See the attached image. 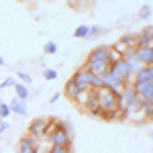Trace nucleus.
Here are the masks:
<instances>
[{
    "label": "nucleus",
    "mask_w": 153,
    "mask_h": 153,
    "mask_svg": "<svg viewBox=\"0 0 153 153\" xmlns=\"http://www.w3.org/2000/svg\"><path fill=\"white\" fill-rule=\"evenodd\" d=\"M108 65H110V45H98L88 53L84 68L96 74V76H100L102 71L108 70Z\"/></svg>",
    "instance_id": "obj_1"
},
{
    "label": "nucleus",
    "mask_w": 153,
    "mask_h": 153,
    "mask_svg": "<svg viewBox=\"0 0 153 153\" xmlns=\"http://www.w3.org/2000/svg\"><path fill=\"white\" fill-rule=\"evenodd\" d=\"M117 100H118V92H112L108 88H100L96 92V102L100 112H108V110H114L117 108Z\"/></svg>",
    "instance_id": "obj_2"
},
{
    "label": "nucleus",
    "mask_w": 153,
    "mask_h": 153,
    "mask_svg": "<svg viewBox=\"0 0 153 153\" xmlns=\"http://www.w3.org/2000/svg\"><path fill=\"white\" fill-rule=\"evenodd\" d=\"M47 141H49V145L51 147H59V149H70L71 147V137L70 135H65L61 129H55L51 131V135L47 137Z\"/></svg>",
    "instance_id": "obj_3"
},
{
    "label": "nucleus",
    "mask_w": 153,
    "mask_h": 153,
    "mask_svg": "<svg viewBox=\"0 0 153 153\" xmlns=\"http://www.w3.org/2000/svg\"><path fill=\"white\" fill-rule=\"evenodd\" d=\"M92 78H94V74H92L90 70H86L84 65H82V68H78L76 74L71 76V80L78 84V86H80V90H84V92H88V90L92 88Z\"/></svg>",
    "instance_id": "obj_4"
},
{
    "label": "nucleus",
    "mask_w": 153,
    "mask_h": 153,
    "mask_svg": "<svg viewBox=\"0 0 153 153\" xmlns=\"http://www.w3.org/2000/svg\"><path fill=\"white\" fill-rule=\"evenodd\" d=\"M108 70L112 71L117 78H120L125 84H133V76L129 74V68H127V61H125V57H120L118 61H112L110 65H108Z\"/></svg>",
    "instance_id": "obj_5"
},
{
    "label": "nucleus",
    "mask_w": 153,
    "mask_h": 153,
    "mask_svg": "<svg viewBox=\"0 0 153 153\" xmlns=\"http://www.w3.org/2000/svg\"><path fill=\"white\" fill-rule=\"evenodd\" d=\"M100 80H102V88H108V90H112V92H120L123 86H125V82H123L120 78H117L110 70L102 71V74H100Z\"/></svg>",
    "instance_id": "obj_6"
},
{
    "label": "nucleus",
    "mask_w": 153,
    "mask_h": 153,
    "mask_svg": "<svg viewBox=\"0 0 153 153\" xmlns=\"http://www.w3.org/2000/svg\"><path fill=\"white\" fill-rule=\"evenodd\" d=\"M37 147H39V139L31 137V135H25L19 141L16 153H37Z\"/></svg>",
    "instance_id": "obj_7"
},
{
    "label": "nucleus",
    "mask_w": 153,
    "mask_h": 153,
    "mask_svg": "<svg viewBox=\"0 0 153 153\" xmlns=\"http://www.w3.org/2000/svg\"><path fill=\"white\" fill-rule=\"evenodd\" d=\"M118 98H120L125 104H131V102H135V100L139 98V94H137V88H135V86H133L131 82H129V84H125V86H123V90L118 92Z\"/></svg>",
    "instance_id": "obj_8"
},
{
    "label": "nucleus",
    "mask_w": 153,
    "mask_h": 153,
    "mask_svg": "<svg viewBox=\"0 0 153 153\" xmlns=\"http://www.w3.org/2000/svg\"><path fill=\"white\" fill-rule=\"evenodd\" d=\"M135 57L139 59V63H141L143 68L151 65V47H147V45H137V47H135Z\"/></svg>",
    "instance_id": "obj_9"
},
{
    "label": "nucleus",
    "mask_w": 153,
    "mask_h": 153,
    "mask_svg": "<svg viewBox=\"0 0 153 153\" xmlns=\"http://www.w3.org/2000/svg\"><path fill=\"white\" fill-rule=\"evenodd\" d=\"M118 45L125 47V49H135L137 45H139V39H137L135 33H127V35H123L120 39H118Z\"/></svg>",
    "instance_id": "obj_10"
},
{
    "label": "nucleus",
    "mask_w": 153,
    "mask_h": 153,
    "mask_svg": "<svg viewBox=\"0 0 153 153\" xmlns=\"http://www.w3.org/2000/svg\"><path fill=\"white\" fill-rule=\"evenodd\" d=\"M80 92H84V90H80V86H78V84L74 82V80H68V84H65V90H63V94L68 96V98H70L71 102H74V100H76V98H78V94H80Z\"/></svg>",
    "instance_id": "obj_11"
},
{
    "label": "nucleus",
    "mask_w": 153,
    "mask_h": 153,
    "mask_svg": "<svg viewBox=\"0 0 153 153\" xmlns=\"http://www.w3.org/2000/svg\"><path fill=\"white\" fill-rule=\"evenodd\" d=\"M147 82H151V80H149V74H147V68H141V70L133 76V86H135V88H141V86H145Z\"/></svg>",
    "instance_id": "obj_12"
},
{
    "label": "nucleus",
    "mask_w": 153,
    "mask_h": 153,
    "mask_svg": "<svg viewBox=\"0 0 153 153\" xmlns=\"http://www.w3.org/2000/svg\"><path fill=\"white\" fill-rule=\"evenodd\" d=\"M137 39H139V45H147V47H151V45H153V27L143 29L141 33L137 35Z\"/></svg>",
    "instance_id": "obj_13"
},
{
    "label": "nucleus",
    "mask_w": 153,
    "mask_h": 153,
    "mask_svg": "<svg viewBox=\"0 0 153 153\" xmlns=\"http://www.w3.org/2000/svg\"><path fill=\"white\" fill-rule=\"evenodd\" d=\"M8 106H10V112H14V114H21V117H25V114H27V102H25V100L14 98V100H10V102H8Z\"/></svg>",
    "instance_id": "obj_14"
},
{
    "label": "nucleus",
    "mask_w": 153,
    "mask_h": 153,
    "mask_svg": "<svg viewBox=\"0 0 153 153\" xmlns=\"http://www.w3.org/2000/svg\"><path fill=\"white\" fill-rule=\"evenodd\" d=\"M53 120H55V127H57V129H61L65 135H70V137L74 135V127H71L70 120H63V118H53Z\"/></svg>",
    "instance_id": "obj_15"
},
{
    "label": "nucleus",
    "mask_w": 153,
    "mask_h": 153,
    "mask_svg": "<svg viewBox=\"0 0 153 153\" xmlns=\"http://www.w3.org/2000/svg\"><path fill=\"white\" fill-rule=\"evenodd\" d=\"M14 92H16V98H19V100H25V102H27V98H29V88H27L25 84L16 82L14 84Z\"/></svg>",
    "instance_id": "obj_16"
},
{
    "label": "nucleus",
    "mask_w": 153,
    "mask_h": 153,
    "mask_svg": "<svg viewBox=\"0 0 153 153\" xmlns=\"http://www.w3.org/2000/svg\"><path fill=\"white\" fill-rule=\"evenodd\" d=\"M74 37H76V39H88V37H90V27H88V25H80V27L74 31Z\"/></svg>",
    "instance_id": "obj_17"
},
{
    "label": "nucleus",
    "mask_w": 153,
    "mask_h": 153,
    "mask_svg": "<svg viewBox=\"0 0 153 153\" xmlns=\"http://www.w3.org/2000/svg\"><path fill=\"white\" fill-rule=\"evenodd\" d=\"M143 117H145V120H153V104L143 102Z\"/></svg>",
    "instance_id": "obj_18"
},
{
    "label": "nucleus",
    "mask_w": 153,
    "mask_h": 153,
    "mask_svg": "<svg viewBox=\"0 0 153 153\" xmlns=\"http://www.w3.org/2000/svg\"><path fill=\"white\" fill-rule=\"evenodd\" d=\"M43 53H45V55H55V53H57V43H53V41L45 43V47H43Z\"/></svg>",
    "instance_id": "obj_19"
},
{
    "label": "nucleus",
    "mask_w": 153,
    "mask_h": 153,
    "mask_svg": "<svg viewBox=\"0 0 153 153\" xmlns=\"http://www.w3.org/2000/svg\"><path fill=\"white\" fill-rule=\"evenodd\" d=\"M8 117H10V106L6 102H0V120H6Z\"/></svg>",
    "instance_id": "obj_20"
},
{
    "label": "nucleus",
    "mask_w": 153,
    "mask_h": 153,
    "mask_svg": "<svg viewBox=\"0 0 153 153\" xmlns=\"http://www.w3.org/2000/svg\"><path fill=\"white\" fill-rule=\"evenodd\" d=\"M74 102L80 106V108H84V106H86V102H88V92H80V94H78V98H76Z\"/></svg>",
    "instance_id": "obj_21"
},
{
    "label": "nucleus",
    "mask_w": 153,
    "mask_h": 153,
    "mask_svg": "<svg viewBox=\"0 0 153 153\" xmlns=\"http://www.w3.org/2000/svg\"><path fill=\"white\" fill-rule=\"evenodd\" d=\"M151 6H149V4H145V6H141V10H139V19H143V21H145V19H149V16H151Z\"/></svg>",
    "instance_id": "obj_22"
},
{
    "label": "nucleus",
    "mask_w": 153,
    "mask_h": 153,
    "mask_svg": "<svg viewBox=\"0 0 153 153\" xmlns=\"http://www.w3.org/2000/svg\"><path fill=\"white\" fill-rule=\"evenodd\" d=\"M16 78H21V84H25V86H29V84L33 82V78L27 74V71H19V76Z\"/></svg>",
    "instance_id": "obj_23"
},
{
    "label": "nucleus",
    "mask_w": 153,
    "mask_h": 153,
    "mask_svg": "<svg viewBox=\"0 0 153 153\" xmlns=\"http://www.w3.org/2000/svg\"><path fill=\"white\" fill-rule=\"evenodd\" d=\"M102 33H104L102 27H90V37H88V39H96V37L102 35Z\"/></svg>",
    "instance_id": "obj_24"
},
{
    "label": "nucleus",
    "mask_w": 153,
    "mask_h": 153,
    "mask_svg": "<svg viewBox=\"0 0 153 153\" xmlns=\"http://www.w3.org/2000/svg\"><path fill=\"white\" fill-rule=\"evenodd\" d=\"M14 84H16L14 78H4V80L0 82V88H14Z\"/></svg>",
    "instance_id": "obj_25"
},
{
    "label": "nucleus",
    "mask_w": 153,
    "mask_h": 153,
    "mask_svg": "<svg viewBox=\"0 0 153 153\" xmlns=\"http://www.w3.org/2000/svg\"><path fill=\"white\" fill-rule=\"evenodd\" d=\"M43 76H45V80L51 82V80H55V78H57V70H45V71H43Z\"/></svg>",
    "instance_id": "obj_26"
},
{
    "label": "nucleus",
    "mask_w": 153,
    "mask_h": 153,
    "mask_svg": "<svg viewBox=\"0 0 153 153\" xmlns=\"http://www.w3.org/2000/svg\"><path fill=\"white\" fill-rule=\"evenodd\" d=\"M47 153H71V149H59V147H51Z\"/></svg>",
    "instance_id": "obj_27"
},
{
    "label": "nucleus",
    "mask_w": 153,
    "mask_h": 153,
    "mask_svg": "<svg viewBox=\"0 0 153 153\" xmlns=\"http://www.w3.org/2000/svg\"><path fill=\"white\" fill-rule=\"evenodd\" d=\"M8 127H10V125H8V123H6V120H0V135H2V133H4V131L8 129Z\"/></svg>",
    "instance_id": "obj_28"
},
{
    "label": "nucleus",
    "mask_w": 153,
    "mask_h": 153,
    "mask_svg": "<svg viewBox=\"0 0 153 153\" xmlns=\"http://www.w3.org/2000/svg\"><path fill=\"white\" fill-rule=\"evenodd\" d=\"M147 74H149V80L153 82V65H147Z\"/></svg>",
    "instance_id": "obj_29"
},
{
    "label": "nucleus",
    "mask_w": 153,
    "mask_h": 153,
    "mask_svg": "<svg viewBox=\"0 0 153 153\" xmlns=\"http://www.w3.org/2000/svg\"><path fill=\"white\" fill-rule=\"evenodd\" d=\"M57 100H59V94H53L51 98H49V102H51V104H53V102H57Z\"/></svg>",
    "instance_id": "obj_30"
},
{
    "label": "nucleus",
    "mask_w": 153,
    "mask_h": 153,
    "mask_svg": "<svg viewBox=\"0 0 153 153\" xmlns=\"http://www.w3.org/2000/svg\"><path fill=\"white\" fill-rule=\"evenodd\" d=\"M0 65H4V57L2 55H0Z\"/></svg>",
    "instance_id": "obj_31"
},
{
    "label": "nucleus",
    "mask_w": 153,
    "mask_h": 153,
    "mask_svg": "<svg viewBox=\"0 0 153 153\" xmlns=\"http://www.w3.org/2000/svg\"><path fill=\"white\" fill-rule=\"evenodd\" d=\"M151 65H153V45H151Z\"/></svg>",
    "instance_id": "obj_32"
},
{
    "label": "nucleus",
    "mask_w": 153,
    "mask_h": 153,
    "mask_svg": "<svg viewBox=\"0 0 153 153\" xmlns=\"http://www.w3.org/2000/svg\"><path fill=\"white\" fill-rule=\"evenodd\" d=\"M151 137H153V131H151Z\"/></svg>",
    "instance_id": "obj_33"
},
{
    "label": "nucleus",
    "mask_w": 153,
    "mask_h": 153,
    "mask_svg": "<svg viewBox=\"0 0 153 153\" xmlns=\"http://www.w3.org/2000/svg\"><path fill=\"white\" fill-rule=\"evenodd\" d=\"M0 102H2V100H0Z\"/></svg>",
    "instance_id": "obj_34"
}]
</instances>
